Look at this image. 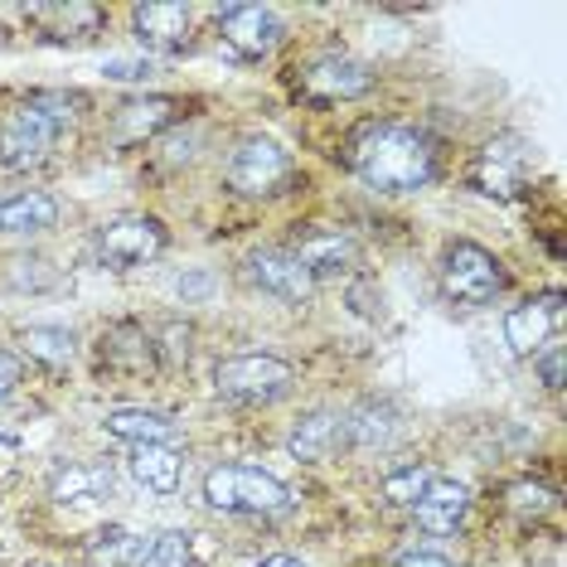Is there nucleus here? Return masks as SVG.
<instances>
[{
  "label": "nucleus",
  "mask_w": 567,
  "mask_h": 567,
  "mask_svg": "<svg viewBox=\"0 0 567 567\" xmlns=\"http://www.w3.org/2000/svg\"><path fill=\"white\" fill-rule=\"evenodd\" d=\"M354 171L383 195H412L432 179L436 156L432 141L412 126H369L354 146Z\"/></svg>",
  "instance_id": "1"
},
{
  "label": "nucleus",
  "mask_w": 567,
  "mask_h": 567,
  "mask_svg": "<svg viewBox=\"0 0 567 567\" xmlns=\"http://www.w3.org/2000/svg\"><path fill=\"white\" fill-rule=\"evenodd\" d=\"M79 102L83 97H73V93H40L24 102L20 112H10L6 126H0V165H6V171H30V165H40L49 151H54L59 132L73 122Z\"/></svg>",
  "instance_id": "2"
},
{
  "label": "nucleus",
  "mask_w": 567,
  "mask_h": 567,
  "mask_svg": "<svg viewBox=\"0 0 567 567\" xmlns=\"http://www.w3.org/2000/svg\"><path fill=\"white\" fill-rule=\"evenodd\" d=\"M204 499L224 514H262V519L287 514L296 505L291 489L257 466H214L204 475Z\"/></svg>",
  "instance_id": "3"
},
{
  "label": "nucleus",
  "mask_w": 567,
  "mask_h": 567,
  "mask_svg": "<svg viewBox=\"0 0 567 567\" xmlns=\"http://www.w3.org/2000/svg\"><path fill=\"white\" fill-rule=\"evenodd\" d=\"M218 393L234 398V403H277V398L291 393L296 373L287 359L277 354H238V359H224L214 373Z\"/></svg>",
  "instance_id": "4"
},
{
  "label": "nucleus",
  "mask_w": 567,
  "mask_h": 567,
  "mask_svg": "<svg viewBox=\"0 0 567 567\" xmlns=\"http://www.w3.org/2000/svg\"><path fill=\"white\" fill-rule=\"evenodd\" d=\"M505 287V272L481 243H451L442 257V291L456 306H489Z\"/></svg>",
  "instance_id": "5"
},
{
  "label": "nucleus",
  "mask_w": 567,
  "mask_h": 567,
  "mask_svg": "<svg viewBox=\"0 0 567 567\" xmlns=\"http://www.w3.org/2000/svg\"><path fill=\"white\" fill-rule=\"evenodd\" d=\"M161 252H165V228H161V218H146V214L112 218V224L97 234L102 267H117V272L151 262V257H161Z\"/></svg>",
  "instance_id": "6"
},
{
  "label": "nucleus",
  "mask_w": 567,
  "mask_h": 567,
  "mask_svg": "<svg viewBox=\"0 0 567 567\" xmlns=\"http://www.w3.org/2000/svg\"><path fill=\"white\" fill-rule=\"evenodd\" d=\"M291 179V156L267 136H248L228 161V185L238 195H277Z\"/></svg>",
  "instance_id": "7"
},
{
  "label": "nucleus",
  "mask_w": 567,
  "mask_h": 567,
  "mask_svg": "<svg viewBox=\"0 0 567 567\" xmlns=\"http://www.w3.org/2000/svg\"><path fill=\"white\" fill-rule=\"evenodd\" d=\"M558 326H563V291L528 296V301H519L505 316V344L519 359H534L553 334H558Z\"/></svg>",
  "instance_id": "8"
},
{
  "label": "nucleus",
  "mask_w": 567,
  "mask_h": 567,
  "mask_svg": "<svg viewBox=\"0 0 567 567\" xmlns=\"http://www.w3.org/2000/svg\"><path fill=\"white\" fill-rule=\"evenodd\" d=\"M218 34L234 49V59H267L281 40V20L272 6H228L218 16Z\"/></svg>",
  "instance_id": "9"
},
{
  "label": "nucleus",
  "mask_w": 567,
  "mask_h": 567,
  "mask_svg": "<svg viewBox=\"0 0 567 567\" xmlns=\"http://www.w3.org/2000/svg\"><path fill=\"white\" fill-rule=\"evenodd\" d=\"M243 267H248V281L257 291L277 296V301H287V306H301L306 296L316 291V277L306 272L287 248H262V252H252Z\"/></svg>",
  "instance_id": "10"
},
{
  "label": "nucleus",
  "mask_w": 567,
  "mask_h": 567,
  "mask_svg": "<svg viewBox=\"0 0 567 567\" xmlns=\"http://www.w3.org/2000/svg\"><path fill=\"white\" fill-rule=\"evenodd\" d=\"M287 252L311 277H340V272H350V267L359 262L354 238L340 234V228H306V234H296V243H291Z\"/></svg>",
  "instance_id": "11"
},
{
  "label": "nucleus",
  "mask_w": 567,
  "mask_h": 567,
  "mask_svg": "<svg viewBox=\"0 0 567 567\" xmlns=\"http://www.w3.org/2000/svg\"><path fill=\"white\" fill-rule=\"evenodd\" d=\"M301 87L320 102H350V97H364L373 87V73L354 59H316L311 69L301 73Z\"/></svg>",
  "instance_id": "12"
},
{
  "label": "nucleus",
  "mask_w": 567,
  "mask_h": 567,
  "mask_svg": "<svg viewBox=\"0 0 567 567\" xmlns=\"http://www.w3.org/2000/svg\"><path fill=\"white\" fill-rule=\"evenodd\" d=\"M189 6H179V0H151V6H136L132 10V30L141 44L151 49H185L189 40Z\"/></svg>",
  "instance_id": "13"
},
{
  "label": "nucleus",
  "mask_w": 567,
  "mask_h": 567,
  "mask_svg": "<svg viewBox=\"0 0 567 567\" xmlns=\"http://www.w3.org/2000/svg\"><path fill=\"white\" fill-rule=\"evenodd\" d=\"M466 509H471V489L461 481H446V475H436L427 485V495L412 505L417 528H427V534H456L466 524Z\"/></svg>",
  "instance_id": "14"
},
{
  "label": "nucleus",
  "mask_w": 567,
  "mask_h": 567,
  "mask_svg": "<svg viewBox=\"0 0 567 567\" xmlns=\"http://www.w3.org/2000/svg\"><path fill=\"white\" fill-rule=\"evenodd\" d=\"M112 485H117V475H112L107 461H69L49 481V499H59V505H93V499L112 495Z\"/></svg>",
  "instance_id": "15"
},
{
  "label": "nucleus",
  "mask_w": 567,
  "mask_h": 567,
  "mask_svg": "<svg viewBox=\"0 0 567 567\" xmlns=\"http://www.w3.org/2000/svg\"><path fill=\"white\" fill-rule=\"evenodd\" d=\"M524 175H528V151H524V141H489V146L481 151V171H475V185H481L485 195L509 199L514 189L524 185Z\"/></svg>",
  "instance_id": "16"
},
{
  "label": "nucleus",
  "mask_w": 567,
  "mask_h": 567,
  "mask_svg": "<svg viewBox=\"0 0 567 567\" xmlns=\"http://www.w3.org/2000/svg\"><path fill=\"white\" fill-rule=\"evenodd\" d=\"M59 224V199L44 189H20L0 195V234H44Z\"/></svg>",
  "instance_id": "17"
},
{
  "label": "nucleus",
  "mask_w": 567,
  "mask_h": 567,
  "mask_svg": "<svg viewBox=\"0 0 567 567\" xmlns=\"http://www.w3.org/2000/svg\"><path fill=\"white\" fill-rule=\"evenodd\" d=\"M102 432L117 436V442H132V446H151V442H171L175 422L151 408H112L107 417H102Z\"/></svg>",
  "instance_id": "18"
},
{
  "label": "nucleus",
  "mask_w": 567,
  "mask_h": 567,
  "mask_svg": "<svg viewBox=\"0 0 567 567\" xmlns=\"http://www.w3.org/2000/svg\"><path fill=\"white\" fill-rule=\"evenodd\" d=\"M132 475L146 489L156 495H175L179 489V475H185V456L171 446V442H151V446H136L132 451Z\"/></svg>",
  "instance_id": "19"
},
{
  "label": "nucleus",
  "mask_w": 567,
  "mask_h": 567,
  "mask_svg": "<svg viewBox=\"0 0 567 567\" xmlns=\"http://www.w3.org/2000/svg\"><path fill=\"white\" fill-rule=\"evenodd\" d=\"M398 412L389 403H359L350 417H344V436L359 446V451H383L398 442Z\"/></svg>",
  "instance_id": "20"
},
{
  "label": "nucleus",
  "mask_w": 567,
  "mask_h": 567,
  "mask_svg": "<svg viewBox=\"0 0 567 567\" xmlns=\"http://www.w3.org/2000/svg\"><path fill=\"white\" fill-rule=\"evenodd\" d=\"M340 442H344V417H334V412H311V417L296 422L291 456L296 461H326Z\"/></svg>",
  "instance_id": "21"
},
{
  "label": "nucleus",
  "mask_w": 567,
  "mask_h": 567,
  "mask_svg": "<svg viewBox=\"0 0 567 567\" xmlns=\"http://www.w3.org/2000/svg\"><path fill=\"white\" fill-rule=\"evenodd\" d=\"M102 359H107L112 369H132V373H146L156 364V344L146 340V330L136 326H117L102 334Z\"/></svg>",
  "instance_id": "22"
},
{
  "label": "nucleus",
  "mask_w": 567,
  "mask_h": 567,
  "mask_svg": "<svg viewBox=\"0 0 567 567\" xmlns=\"http://www.w3.org/2000/svg\"><path fill=\"white\" fill-rule=\"evenodd\" d=\"M179 102L175 97H136V102H126V107L117 112V126H122V136L126 141H141V136H156L161 126H171L179 117Z\"/></svg>",
  "instance_id": "23"
},
{
  "label": "nucleus",
  "mask_w": 567,
  "mask_h": 567,
  "mask_svg": "<svg viewBox=\"0 0 567 567\" xmlns=\"http://www.w3.org/2000/svg\"><path fill=\"white\" fill-rule=\"evenodd\" d=\"M136 558H141V538L132 528H97L83 548L87 567H132Z\"/></svg>",
  "instance_id": "24"
},
{
  "label": "nucleus",
  "mask_w": 567,
  "mask_h": 567,
  "mask_svg": "<svg viewBox=\"0 0 567 567\" xmlns=\"http://www.w3.org/2000/svg\"><path fill=\"white\" fill-rule=\"evenodd\" d=\"M20 350L40 364H69L73 359V330L63 326H30L20 334Z\"/></svg>",
  "instance_id": "25"
},
{
  "label": "nucleus",
  "mask_w": 567,
  "mask_h": 567,
  "mask_svg": "<svg viewBox=\"0 0 567 567\" xmlns=\"http://www.w3.org/2000/svg\"><path fill=\"white\" fill-rule=\"evenodd\" d=\"M432 481H436V471L427 466V461H412V466L383 475V499H389V505H408L412 509L422 495H427Z\"/></svg>",
  "instance_id": "26"
},
{
  "label": "nucleus",
  "mask_w": 567,
  "mask_h": 567,
  "mask_svg": "<svg viewBox=\"0 0 567 567\" xmlns=\"http://www.w3.org/2000/svg\"><path fill=\"white\" fill-rule=\"evenodd\" d=\"M136 567H189V534L185 528H165L141 548Z\"/></svg>",
  "instance_id": "27"
},
{
  "label": "nucleus",
  "mask_w": 567,
  "mask_h": 567,
  "mask_svg": "<svg viewBox=\"0 0 567 567\" xmlns=\"http://www.w3.org/2000/svg\"><path fill=\"white\" fill-rule=\"evenodd\" d=\"M102 73H107L112 83H146V79H156V63L151 59H107Z\"/></svg>",
  "instance_id": "28"
},
{
  "label": "nucleus",
  "mask_w": 567,
  "mask_h": 567,
  "mask_svg": "<svg viewBox=\"0 0 567 567\" xmlns=\"http://www.w3.org/2000/svg\"><path fill=\"white\" fill-rule=\"evenodd\" d=\"M534 364H538V373H544L548 389H563V344L558 340H548L544 350L534 354Z\"/></svg>",
  "instance_id": "29"
},
{
  "label": "nucleus",
  "mask_w": 567,
  "mask_h": 567,
  "mask_svg": "<svg viewBox=\"0 0 567 567\" xmlns=\"http://www.w3.org/2000/svg\"><path fill=\"white\" fill-rule=\"evenodd\" d=\"M40 267H49V262H40V257H20L16 262V287H34V291H44L49 281H54V272H40Z\"/></svg>",
  "instance_id": "30"
},
{
  "label": "nucleus",
  "mask_w": 567,
  "mask_h": 567,
  "mask_svg": "<svg viewBox=\"0 0 567 567\" xmlns=\"http://www.w3.org/2000/svg\"><path fill=\"white\" fill-rule=\"evenodd\" d=\"M509 499H514V509H548V489L544 485H514L509 489Z\"/></svg>",
  "instance_id": "31"
},
{
  "label": "nucleus",
  "mask_w": 567,
  "mask_h": 567,
  "mask_svg": "<svg viewBox=\"0 0 567 567\" xmlns=\"http://www.w3.org/2000/svg\"><path fill=\"white\" fill-rule=\"evenodd\" d=\"M175 291L185 296V301H199V296L214 291V277H209V272H185V277L175 281Z\"/></svg>",
  "instance_id": "32"
},
{
  "label": "nucleus",
  "mask_w": 567,
  "mask_h": 567,
  "mask_svg": "<svg viewBox=\"0 0 567 567\" xmlns=\"http://www.w3.org/2000/svg\"><path fill=\"white\" fill-rule=\"evenodd\" d=\"M16 383H20V359L10 354V350H0V398L16 389Z\"/></svg>",
  "instance_id": "33"
},
{
  "label": "nucleus",
  "mask_w": 567,
  "mask_h": 567,
  "mask_svg": "<svg viewBox=\"0 0 567 567\" xmlns=\"http://www.w3.org/2000/svg\"><path fill=\"white\" fill-rule=\"evenodd\" d=\"M393 567H451V558H442V553H403Z\"/></svg>",
  "instance_id": "34"
},
{
  "label": "nucleus",
  "mask_w": 567,
  "mask_h": 567,
  "mask_svg": "<svg viewBox=\"0 0 567 567\" xmlns=\"http://www.w3.org/2000/svg\"><path fill=\"white\" fill-rule=\"evenodd\" d=\"M257 567H306L301 558H291V553H272V558H262Z\"/></svg>",
  "instance_id": "35"
}]
</instances>
